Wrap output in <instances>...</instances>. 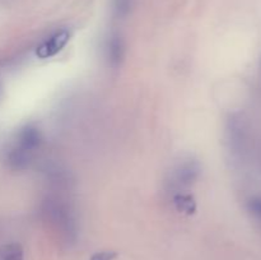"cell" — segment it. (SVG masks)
Wrapping results in <instances>:
<instances>
[{
    "instance_id": "9c48e42d",
    "label": "cell",
    "mask_w": 261,
    "mask_h": 260,
    "mask_svg": "<svg viewBox=\"0 0 261 260\" xmlns=\"http://www.w3.org/2000/svg\"><path fill=\"white\" fill-rule=\"evenodd\" d=\"M116 252L114 251H102L97 252L93 256L91 257V260H115L116 259Z\"/></svg>"
},
{
    "instance_id": "ba28073f",
    "label": "cell",
    "mask_w": 261,
    "mask_h": 260,
    "mask_svg": "<svg viewBox=\"0 0 261 260\" xmlns=\"http://www.w3.org/2000/svg\"><path fill=\"white\" fill-rule=\"evenodd\" d=\"M249 211L261 221V198H254L249 201Z\"/></svg>"
},
{
    "instance_id": "277c9868",
    "label": "cell",
    "mask_w": 261,
    "mask_h": 260,
    "mask_svg": "<svg viewBox=\"0 0 261 260\" xmlns=\"http://www.w3.org/2000/svg\"><path fill=\"white\" fill-rule=\"evenodd\" d=\"M69 37H70L69 31H56L55 33H53L50 37H47L45 41H42V43L38 46L37 55L42 59L56 55V54L66 45V42L69 41Z\"/></svg>"
},
{
    "instance_id": "8992f818",
    "label": "cell",
    "mask_w": 261,
    "mask_h": 260,
    "mask_svg": "<svg viewBox=\"0 0 261 260\" xmlns=\"http://www.w3.org/2000/svg\"><path fill=\"white\" fill-rule=\"evenodd\" d=\"M0 260H23V250L20 245H2L0 246Z\"/></svg>"
},
{
    "instance_id": "7a4b0ae2",
    "label": "cell",
    "mask_w": 261,
    "mask_h": 260,
    "mask_svg": "<svg viewBox=\"0 0 261 260\" xmlns=\"http://www.w3.org/2000/svg\"><path fill=\"white\" fill-rule=\"evenodd\" d=\"M42 213L48 224L66 242H73L76 239V219L68 204L59 199H47L43 204Z\"/></svg>"
},
{
    "instance_id": "3957f363",
    "label": "cell",
    "mask_w": 261,
    "mask_h": 260,
    "mask_svg": "<svg viewBox=\"0 0 261 260\" xmlns=\"http://www.w3.org/2000/svg\"><path fill=\"white\" fill-rule=\"evenodd\" d=\"M199 173H200V167L196 161L189 160L181 162L180 165L176 166L171 175V186L178 189L191 185L198 178Z\"/></svg>"
},
{
    "instance_id": "6da1fadb",
    "label": "cell",
    "mask_w": 261,
    "mask_h": 260,
    "mask_svg": "<svg viewBox=\"0 0 261 260\" xmlns=\"http://www.w3.org/2000/svg\"><path fill=\"white\" fill-rule=\"evenodd\" d=\"M42 137L37 127L24 126L18 133L14 145L8 152V163L14 170H22L31 163L36 152L41 147Z\"/></svg>"
},
{
    "instance_id": "5b68a950",
    "label": "cell",
    "mask_w": 261,
    "mask_h": 260,
    "mask_svg": "<svg viewBox=\"0 0 261 260\" xmlns=\"http://www.w3.org/2000/svg\"><path fill=\"white\" fill-rule=\"evenodd\" d=\"M105 54L106 59L111 66H119L125 56L124 40L117 33H112L107 37L105 43Z\"/></svg>"
},
{
    "instance_id": "52a82bcc",
    "label": "cell",
    "mask_w": 261,
    "mask_h": 260,
    "mask_svg": "<svg viewBox=\"0 0 261 260\" xmlns=\"http://www.w3.org/2000/svg\"><path fill=\"white\" fill-rule=\"evenodd\" d=\"M135 0H112V9L117 18H125L132 12Z\"/></svg>"
}]
</instances>
